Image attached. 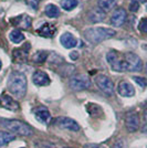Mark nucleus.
Masks as SVG:
<instances>
[{
	"instance_id": "obj_10",
	"label": "nucleus",
	"mask_w": 147,
	"mask_h": 148,
	"mask_svg": "<svg viewBox=\"0 0 147 148\" xmlns=\"http://www.w3.org/2000/svg\"><path fill=\"white\" fill-rule=\"evenodd\" d=\"M125 126L129 133H135L139 128V116L135 112H129L125 117Z\"/></svg>"
},
{
	"instance_id": "obj_4",
	"label": "nucleus",
	"mask_w": 147,
	"mask_h": 148,
	"mask_svg": "<svg viewBox=\"0 0 147 148\" xmlns=\"http://www.w3.org/2000/svg\"><path fill=\"white\" fill-rule=\"evenodd\" d=\"M106 60L110 63L111 69L113 71H116V72L127 71V65H126L125 59L120 56V53L117 51H114V50L110 51L106 56Z\"/></svg>"
},
{
	"instance_id": "obj_7",
	"label": "nucleus",
	"mask_w": 147,
	"mask_h": 148,
	"mask_svg": "<svg viewBox=\"0 0 147 148\" xmlns=\"http://www.w3.org/2000/svg\"><path fill=\"white\" fill-rule=\"evenodd\" d=\"M124 59H125L126 65H127V71H129V72H139V71H142L143 62L137 54L128 52V53L125 54Z\"/></svg>"
},
{
	"instance_id": "obj_12",
	"label": "nucleus",
	"mask_w": 147,
	"mask_h": 148,
	"mask_svg": "<svg viewBox=\"0 0 147 148\" xmlns=\"http://www.w3.org/2000/svg\"><path fill=\"white\" fill-rule=\"evenodd\" d=\"M117 92L123 97H132L135 95V88L127 81H121L117 85Z\"/></svg>"
},
{
	"instance_id": "obj_38",
	"label": "nucleus",
	"mask_w": 147,
	"mask_h": 148,
	"mask_svg": "<svg viewBox=\"0 0 147 148\" xmlns=\"http://www.w3.org/2000/svg\"><path fill=\"white\" fill-rule=\"evenodd\" d=\"M36 1H41V0H36Z\"/></svg>"
},
{
	"instance_id": "obj_35",
	"label": "nucleus",
	"mask_w": 147,
	"mask_h": 148,
	"mask_svg": "<svg viewBox=\"0 0 147 148\" xmlns=\"http://www.w3.org/2000/svg\"><path fill=\"white\" fill-rule=\"evenodd\" d=\"M132 1H136V2H145L147 0H132Z\"/></svg>"
},
{
	"instance_id": "obj_40",
	"label": "nucleus",
	"mask_w": 147,
	"mask_h": 148,
	"mask_svg": "<svg viewBox=\"0 0 147 148\" xmlns=\"http://www.w3.org/2000/svg\"><path fill=\"white\" fill-rule=\"evenodd\" d=\"M146 10H147V6H146Z\"/></svg>"
},
{
	"instance_id": "obj_41",
	"label": "nucleus",
	"mask_w": 147,
	"mask_h": 148,
	"mask_svg": "<svg viewBox=\"0 0 147 148\" xmlns=\"http://www.w3.org/2000/svg\"><path fill=\"white\" fill-rule=\"evenodd\" d=\"M0 104H1V103H0Z\"/></svg>"
},
{
	"instance_id": "obj_20",
	"label": "nucleus",
	"mask_w": 147,
	"mask_h": 148,
	"mask_svg": "<svg viewBox=\"0 0 147 148\" xmlns=\"http://www.w3.org/2000/svg\"><path fill=\"white\" fill-rule=\"evenodd\" d=\"M16 136L11 134L10 132H5V130H0V147L7 145L8 143L14 140Z\"/></svg>"
},
{
	"instance_id": "obj_26",
	"label": "nucleus",
	"mask_w": 147,
	"mask_h": 148,
	"mask_svg": "<svg viewBox=\"0 0 147 148\" xmlns=\"http://www.w3.org/2000/svg\"><path fill=\"white\" fill-rule=\"evenodd\" d=\"M48 59V53L45 51H38L33 56V61L37 63H43Z\"/></svg>"
},
{
	"instance_id": "obj_19",
	"label": "nucleus",
	"mask_w": 147,
	"mask_h": 148,
	"mask_svg": "<svg viewBox=\"0 0 147 148\" xmlns=\"http://www.w3.org/2000/svg\"><path fill=\"white\" fill-rule=\"evenodd\" d=\"M116 6V0H98V7L105 13L111 11Z\"/></svg>"
},
{
	"instance_id": "obj_33",
	"label": "nucleus",
	"mask_w": 147,
	"mask_h": 148,
	"mask_svg": "<svg viewBox=\"0 0 147 148\" xmlns=\"http://www.w3.org/2000/svg\"><path fill=\"white\" fill-rule=\"evenodd\" d=\"M142 132H143V133H147V123H146V125H144V126H143Z\"/></svg>"
},
{
	"instance_id": "obj_11",
	"label": "nucleus",
	"mask_w": 147,
	"mask_h": 148,
	"mask_svg": "<svg viewBox=\"0 0 147 148\" xmlns=\"http://www.w3.org/2000/svg\"><path fill=\"white\" fill-rule=\"evenodd\" d=\"M126 18H127V13L125 11V9L117 8L116 10H114V12L111 17V25L113 27H116V28L121 27L126 21Z\"/></svg>"
},
{
	"instance_id": "obj_34",
	"label": "nucleus",
	"mask_w": 147,
	"mask_h": 148,
	"mask_svg": "<svg viewBox=\"0 0 147 148\" xmlns=\"http://www.w3.org/2000/svg\"><path fill=\"white\" fill-rule=\"evenodd\" d=\"M144 118H145V121H146V123H147V108L145 110V112H144Z\"/></svg>"
},
{
	"instance_id": "obj_13",
	"label": "nucleus",
	"mask_w": 147,
	"mask_h": 148,
	"mask_svg": "<svg viewBox=\"0 0 147 148\" xmlns=\"http://www.w3.org/2000/svg\"><path fill=\"white\" fill-rule=\"evenodd\" d=\"M32 81L33 83L38 85V86H48L50 83H51V80H50L49 75L43 72V71H36L33 75H32Z\"/></svg>"
},
{
	"instance_id": "obj_17",
	"label": "nucleus",
	"mask_w": 147,
	"mask_h": 148,
	"mask_svg": "<svg viewBox=\"0 0 147 148\" xmlns=\"http://www.w3.org/2000/svg\"><path fill=\"white\" fill-rule=\"evenodd\" d=\"M60 42H61V44L65 49H72V48H74L78 44V40L74 38L73 34H71L69 32H65L60 38Z\"/></svg>"
},
{
	"instance_id": "obj_22",
	"label": "nucleus",
	"mask_w": 147,
	"mask_h": 148,
	"mask_svg": "<svg viewBox=\"0 0 147 148\" xmlns=\"http://www.w3.org/2000/svg\"><path fill=\"white\" fill-rule=\"evenodd\" d=\"M44 12L47 14V17H49L51 19L58 18L60 16V9L55 5H48L44 9Z\"/></svg>"
},
{
	"instance_id": "obj_5",
	"label": "nucleus",
	"mask_w": 147,
	"mask_h": 148,
	"mask_svg": "<svg viewBox=\"0 0 147 148\" xmlns=\"http://www.w3.org/2000/svg\"><path fill=\"white\" fill-rule=\"evenodd\" d=\"M94 82H95L96 86L104 93L106 96H112L114 94V83L107 75L98 74L95 76Z\"/></svg>"
},
{
	"instance_id": "obj_39",
	"label": "nucleus",
	"mask_w": 147,
	"mask_h": 148,
	"mask_svg": "<svg viewBox=\"0 0 147 148\" xmlns=\"http://www.w3.org/2000/svg\"><path fill=\"white\" fill-rule=\"evenodd\" d=\"M63 148H69V147H63Z\"/></svg>"
},
{
	"instance_id": "obj_18",
	"label": "nucleus",
	"mask_w": 147,
	"mask_h": 148,
	"mask_svg": "<svg viewBox=\"0 0 147 148\" xmlns=\"http://www.w3.org/2000/svg\"><path fill=\"white\" fill-rule=\"evenodd\" d=\"M105 18H106V13L103 10H101L98 7L92 9L90 11V13H89V19L91 20V22H93V23L102 22V21L105 20Z\"/></svg>"
},
{
	"instance_id": "obj_23",
	"label": "nucleus",
	"mask_w": 147,
	"mask_h": 148,
	"mask_svg": "<svg viewBox=\"0 0 147 148\" xmlns=\"http://www.w3.org/2000/svg\"><path fill=\"white\" fill-rule=\"evenodd\" d=\"M9 39H10V41H11L12 43L19 44L25 40V34H23L20 30H13L10 32Z\"/></svg>"
},
{
	"instance_id": "obj_6",
	"label": "nucleus",
	"mask_w": 147,
	"mask_h": 148,
	"mask_svg": "<svg viewBox=\"0 0 147 148\" xmlns=\"http://www.w3.org/2000/svg\"><path fill=\"white\" fill-rule=\"evenodd\" d=\"M91 80L87 75H83V74H79V75H74L70 79L69 85L73 91H83V90H87L91 87Z\"/></svg>"
},
{
	"instance_id": "obj_27",
	"label": "nucleus",
	"mask_w": 147,
	"mask_h": 148,
	"mask_svg": "<svg viewBox=\"0 0 147 148\" xmlns=\"http://www.w3.org/2000/svg\"><path fill=\"white\" fill-rule=\"evenodd\" d=\"M133 80H134L135 83H136L137 85H139L142 88H144V87L147 86V80L145 79V77H142V76H134Z\"/></svg>"
},
{
	"instance_id": "obj_14",
	"label": "nucleus",
	"mask_w": 147,
	"mask_h": 148,
	"mask_svg": "<svg viewBox=\"0 0 147 148\" xmlns=\"http://www.w3.org/2000/svg\"><path fill=\"white\" fill-rule=\"evenodd\" d=\"M33 113H34L36 118H37L40 123H43V124L50 123V121H51V114H50L49 110H48L47 107H44V106H39V107H37V108L33 111Z\"/></svg>"
},
{
	"instance_id": "obj_24",
	"label": "nucleus",
	"mask_w": 147,
	"mask_h": 148,
	"mask_svg": "<svg viewBox=\"0 0 147 148\" xmlns=\"http://www.w3.org/2000/svg\"><path fill=\"white\" fill-rule=\"evenodd\" d=\"M79 5L78 0H61V7L65 11H71Z\"/></svg>"
},
{
	"instance_id": "obj_21",
	"label": "nucleus",
	"mask_w": 147,
	"mask_h": 148,
	"mask_svg": "<svg viewBox=\"0 0 147 148\" xmlns=\"http://www.w3.org/2000/svg\"><path fill=\"white\" fill-rule=\"evenodd\" d=\"M22 48H23V49L13 50L12 54H13V59H14V60H17V61H25V60H27L29 48L25 49V45L22 47Z\"/></svg>"
},
{
	"instance_id": "obj_29",
	"label": "nucleus",
	"mask_w": 147,
	"mask_h": 148,
	"mask_svg": "<svg viewBox=\"0 0 147 148\" xmlns=\"http://www.w3.org/2000/svg\"><path fill=\"white\" fill-rule=\"evenodd\" d=\"M112 148H127V144L124 139H118L113 144Z\"/></svg>"
},
{
	"instance_id": "obj_9",
	"label": "nucleus",
	"mask_w": 147,
	"mask_h": 148,
	"mask_svg": "<svg viewBox=\"0 0 147 148\" xmlns=\"http://www.w3.org/2000/svg\"><path fill=\"white\" fill-rule=\"evenodd\" d=\"M54 124L60 128L71 130V132H79V130H80L79 124L76 123L74 119L69 117H58L54 121Z\"/></svg>"
},
{
	"instance_id": "obj_28",
	"label": "nucleus",
	"mask_w": 147,
	"mask_h": 148,
	"mask_svg": "<svg viewBox=\"0 0 147 148\" xmlns=\"http://www.w3.org/2000/svg\"><path fill=\"white\" fill-rule=\"evenodd\" d=\"M138 29L143 33H147V18H143L139 21V25H138Z\"/></svg>"
},
{
	"instance_id": "obj_31",
	"label": "nucleus",
	"mask_w": 147,
	"mask_h": 148,
	"mask_svg": "<svg viewBox=\"0 0 147 148\" xmlns=\"http://www.w3.org/2000/svg\"><path fill=\"white\" fill-rule=\"evenodd\" d=\"M84 148H105L101 145H96V144H86L84 145Z\"/></svg>"
},
{
	"instance_id": "obj_32",
	"label": "nucleus",
	"mask_w": 147,
	"mask_h": 148,
	"mask_svg": "<svg viewBox=\"0 0 147 148\" xmlns=\"http://www.w3.org/2000/svg\"><path fill=\"white\" fill-rule=\"evenodd\" d=\"M70 58H71L73 61L78 60V59H79V52H76V51H74V52H71V53H70Z\"/></svg>"
},
{
	"instance_id": "obj_1",
	"label": "nucleus",
	"mask_w": 147,
	"mask_h": 148,
	"mask_svg": "<svg viewBox=\"0 0 147 148\" xmlns=\"http://www.w3.org/2000/svg\"><path fill=\"white\" fill-rule=\"evenodd\" d=\"M7 87L8 91L14 95L16 97L21 99L25 96L27 92V77L23 73L13 71L10 73L8 81H7Z\"/></svg>"
},
{
	"instance_id": "obj_16",
	"label": "nucleus",
	"mask_w": 147,
	"mask_h": 148,
	"mask_svg": "<svg viewBox=\"0 0 147 148\" xmlns=\"http://www.w3.org/2000/svg\"><path fill=\"white\" fill-rule=\"evenodd\" d=\"M0 103L1 105L7 108V110H9V111H17L19 110V104L17 103V101H14V99L10 96V95H8V94H3L2 96H1V99H0Z\"/></svg>"
},
{
	"instance_id": "obj_2",
	"label": "nucleus",
	"mask_w": 147,
	"mask_h": 148,
	"mask_svg": "<svg viewBox=\"0 0 147 148\" xmlns=\"http://www.w3.org/2000/svg\"><path fill=\"white\" fill-rule=\"evenodd\" d=\"M116 32L115 30H112L110 28H89L83 32V37L87 42L92 44H98L103 42L105 40H109L111 38L115 37Z\"/></svg>"
},
{
	"instance_id": "obj_8",
	"label": "nucleus",
	"mask_w": 147,
	"mask_h": 148,
	"mask_svg": "<svg viewBox=\"0 0 147 148\" xmlns=\"http://www.w3.org/2000/svg\"><path fill=\"white\" fill-rule=\"evenodd\" d=\"M11 21V25L13 27H16L19 30H25V29H29L31 27V23H32V18H31L29 14H25V13H22V14H19L14 18L10 19Z\"/></svg>"
},
{
	"instance_id": "obj_15",
	"label": "nucleus",
	"mask_w": 147,
	"mask_h": 148,
	"mask_svg": "<svg viewBox=\"0 0 147 148\" xmlns=\"http://www.w3.org/2000/svg\"><path fill=\"white\" fill-rule=\"evenodd\" d=\"M37 32L40 37L52 38L54 37L55 33H56V28H55V25H51V23H44L38 29Z\"/></svg>"
},
{
	"instance_id": "obj_36",
	"label": "nucleus",
	"mask_w": 147,
	"mask_h": 148,
	"mask_svg": "<svg viewBox=\"0 0 147 148\" xmlns=\"http://www.w3.org/2000/svg\"><path fill=\"white\" fill-rule=\"evenodd\" d=\"M1 68H2V63H1V60H0V71H1Z\"/></svg>"
},
{
	"instance_id": "obj_25",
	"label": "nucleus",
	"mask_w": 147,
	"mask_h": 148,
	"mask_svg": "<svg viewBox=\"0 0 147 148\" xmlns=\"http://www.w3.org/2000/svg\"><path fill=\"white\" fill-rule=\"evenodd\" d=\"M86 111L89 112V114L92 115V116H98L100 114H102V108L98 105L92 104V103L86 105Z\"/></svg>"
},
{
	"instance_id": "obj_30",
	"label": "nucleus",
	"mask_w": 147,
	"mask_h": 148,
	"mask_svg": "<svg viewBox=\"0 0 147 148\" xmlns=\"http://www.w3.org/2000/svg\"><path fill=\"white\" fill-rule=\"evenodd\" d=\"M139 9V3L136 2V1H132L131 5H129V10L132 12H137V10Z\"/></svg>"
},
{
	"instance_id": "obj_37",
	"label": "nucleus",
	"mask_w": 147,
	"mask_h": 148,
	"mask_svg": "<svg viewBox=\"0 0 147 148\" xmlns=\"http://www.w3.org/2000/svg\"><path fill=\"white\" fill-rule=\"evenodd\" d=\"M146 73H147V64H146Z\"/></svg>"
},
{
	"instance_id": "obj_3",
	"label": "nucleus",
	"mask_w": 147,
	"mask_h": 148,
	"mask_svg": "<svg viewBox=\"0 0 147 148\" xmlns=\"http://www.w3.org/2000/svg\"><path fill=\"white\" fill-rule=\"evenodd\" d=\"M0 125L9 130L11 134L19 136H31L33 133L32 128L28 124L17 119H0Z\"/></svg>"
}]
</instances>
